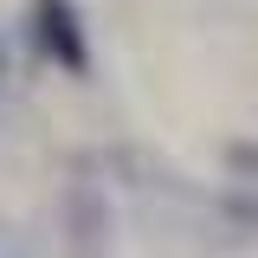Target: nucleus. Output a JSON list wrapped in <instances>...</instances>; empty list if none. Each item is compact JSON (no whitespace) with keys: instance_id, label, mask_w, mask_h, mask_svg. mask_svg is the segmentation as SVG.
<instances>
[{"instance_id":"nucleus-1","label":"nucleus","mask_w":258,"mask_h":258,"mask_svg":"<svg viewBox=\"0 0 258 258\" xmlns=\"http://www.w3.org/2000/svg\"><path fill=\"white\" fill-rule=\"evenodd\" d=\"M32 26H39V45H45V58H52V64H64L71 78H84V71H91L84 20H78V7H71V0H39V7H32Z\"/></svg>"}]
</instances>
